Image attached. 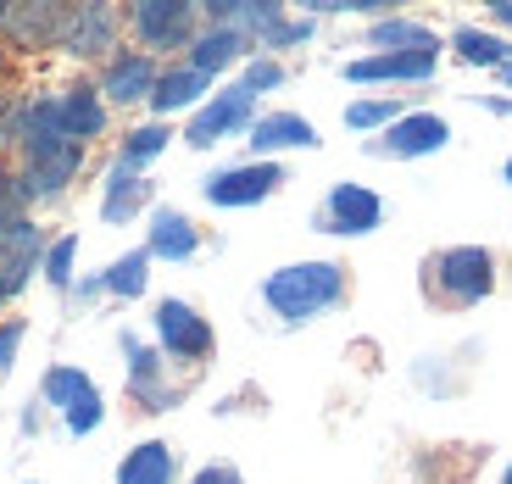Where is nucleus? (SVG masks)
Segmentation results:
<instances>
[{"instance_id":"f257e3e1","label":"nucleus","mask_w":512,"mask_h":484,"mask_svg":"<svg viewBox=\"0 0 512 484\" xmlns=\"http://www.w3.org/2000/svg\"><path fill=\"white\" fill-rule=\"evenodd\" d=\"M351 295V268L340 256H307V262H284L256 284V306L273 318V329L295 334L307 323L340 312Z\"/></svg>"},{"instance_id":"72a5a7b5","label":"nucleus","mask_w":512,"mask_h":484,"mask_svg":"<svg viewBox=\"0 0 512 484\" xmlns=\"http://www.w3.org/2000/svg\"><path fill=\"white\" fill-rule=\"evenodd\" d=\"M101 295H106V290H101V273H84V279L67 290V301H73V306H95Z\"/></svg>"},{"instance_id":"0eeeda50","label":"nucleus","mask_w":512,"mask_h":484,"mask_svg":"<svg viewBox=\"0 0 512 484\" xmlns=\"http://www.w3.org/2000/svg\"><path fill=\"white\" fill-rule=\"evenodd\" d=\"M379 223H384V195L357 179H334L323 190V201L312 206V234H329V240H362Z\"/></svg>"},{"instance_id":"4c0bfd02","label":"nucleus","mask_w":512,"mask_h":484,"mask_svg":"<svg viewBox=\"0 0 512 484\" xmlns=\"http://www.w3.org/2000/svg\"><path fill=\"white\" fill-rule=\"evenodd\" d=\"M496 78H501V84H507V95H512V56H507V62H501V67H496Z\"/></svg>"},{"instance_id":"6ab92c4d","label":"nucleus","mask_w":512,"mask_h":484,"mask_svg":"<svg viewBox=\"0 0 512 484\" xmlns=\"http://www.w3.org/2000/svg\"><path fill=\"white\" fill-rule=\"evenodd\" d=\"M212 90H218V78L195 73L190 62H162V78H156V90H151V117L167 123L173 112H195Z\"/></svg>"},{"instance_id":"f8f14e48","label":"nucleus","mask_w":512,"mask_h":484,"mask_svg":"<svg viewBox=\"0 0 512 484\" xmlns=\"http://www.w3.org/2000/svg\"><path fill=\"white\" fill-rule=\"evenodd\" d=\"M440 73V51H362L351 62H340V78L346 84H435Z\"/></svg>"},{"instance_id":"9d476101","label":"nucleus","mask_w":512,"mask_h":484,"mask_svg":"<svg viewBox=\"0 0 512 484\" xmlns=\"http://www.w3.org/2000/svg\"><path fill=\"white\" fill-rule=\"evenodd\" d=\"M251 123H256V95L240 90V84H218V90L190 112L184 145H190V151H212V145H223V140L251 134Z\"/></svg>"},{"instance_id":"bb28decb","label":"nucleus","mask_w":512,"mask_h":484,"mask_svg":"<svg viewBox=\"0 0 512 484\" xmlns=\"http://www.w3.org/2000/svg\"><path fill=\"white\" fill-rule=\"evenodd\" d=\"M101 290L112 295V301H140V295L151 290V251L134 245V251L112 256V262L101 268Z\"/></svg>"},{"instance_id":"c9c22d12","label":"nucleus","mask_w":512,"mask_h":484,"mask_svg":"<svg viewBox=\"0 0 512 484\" xmlns=\"http://www.w3.org/2000/svg\"><path fill=\"white\" fill-rule=\"evenodd\" d=\"M39 412H45V401L34 395V401L23 407V418H17V429H23V440H34V434H39Z\"/></svg>"},{"instance_id":"f3484780","label":"nucleus","mask_w":512,"mask_h":484,"mask_svg":"<svg viewBox=\"0 0 512 484\" xmlns=\"http://www.w3.org/2000/svg\"><path fill=\"white\" fill-rule=\"evenodd\" d=\"M206 245L201 223H195L190 212H179V206H151V229H145V251H151V262H195Z\"/></svg>"},{"instance_id":"423d86ee","label":"nucleus","mask_w":512,"mask_h":484,"mask_svg":"<svg viewBox=\"0 0 512 484\" xmlns=\"http://www.w3.org/2000/svg\"><path fill=\"white\" fill-rule=\"evenodd\" d=\"M123 28L134 34V51L156 56L162 62L167 51H190V39L201 34V6L190 0H134L123 12Z\"/></svg>"},{"instance_id":"a19ab883","label":"nucleus","mask_w":512,"mask_h":484,"mask_svg":"<svg viewBox=\"0 0 512 484\" xmlns=\"http://www.w3.org/2000/svg\"><path fill=\"white\" fill-rule=\"evenodd\" d=\"M23 484H39V479H23Z\"/></svg>"},{"instance_id":"39448f33","label":"nucleus","mask_w":512,"mask_h":484,"mask_svg":"<svg viewBox=\"0 0 512 484\" xmlns=\"http://www.w3.org/2000/svg\"><path fill=\"white\" fill-rule=\"evenodd\" d=\"M39 401H45V412L62 418V429L73 434V440H90V434L106 423L101 384H95L84 368H73V362H51V368L39 373Z\"/></svg>"},{"instance_id":"4468645a","label":"nucleus","mask_w":512,"mask_h":484,"mask_svg":"<svg viewBox=\"0 0 512 484\" xmlns=\"http://www.w3.org/2000/svg\"><path fill=\"white\" fill-rule=\"evenodd\" d=\"M45 245L51 240H45V229H39L34 217H17L12 229H0V306L28 290V279L45 262Z\"/></svg>"},{"instance_id":"ea45409f","label":"nucleus","mask_w":512,"mask_h":484,"mask_svg":"<svg viewBox=\"0 0 512 484\" xmlns=\"http://www.w3.org/2000/svg\"><path fill=\"white\" fill-rule=\"evenodd\" d=\"M501 184H507V190H512V156H507V162H501Z\"/></svg>"},{"instance_id":"473e14b6","label":"nucleus","mask_w":512,"mask_h":484,"mask_svg":"<svg viewBox=\"0 0 512 484\" xmlns=\"http://www.w3.org/2000/svg\"><path fill=\"white\" fill-rule=\"evenodd\" d=\"M184 484H245V473L234 468V462H201Z\"/></svg>"},{"instance_id":"5701e85b","label":"nucleus","mask_w":512,"mask_h":484,"mask_svg":"<svg viewBox=\"0 0 512 484\" xmlns=\"http://www.w3.org/2000/svg\"><path fill=\"white\" fill-rule=\"evenodd\" d=\"M117 484H179V451L167 440H134L117 457Z\"/></svg>"},{"instance_id":"cd10ccee","label":"nucleus","mask_w":512,"mask_h":484,"mask_svg":"<svg viewBox=\"0 0 512 484\" xmlns=\"http://www.w3.org/2000/svg\"><path fill=\"white\" fill-rule=\"evenodd\" d=\"M407 112H412L407 95H357V101H346L340 117H346L351 134H368L373 140V134H384V128L396 123V117H407Z\"/></svg>"},{"instance_id":"dca6fc26","label":"nucleus","mask_w":512,"mask_h":484,"mask_svg":"<svg viewBox=\"0 0 512 484\" xmlns=\"http://www.w3.org/2000/svg\"><path fill=\"white\" fill-rule=\"evenodd\" d=\"M318 128L307 123L301 112H256L251 134H245V151H251V162H284L290 151H318Z\"/></svg>"},{"instance_id":"f704fd0d","label":"nucleus","mask_w":512,"mask_h":484,"mask_svg":"<svg viewBox=\"0 0 512 484\" xmlns=\"http://www.w3.org/2000/svg\"><path fill=\"white\" fill-rule=\"evenodd\" d=\"M485 28H496V34L512 39V0H490V6H485Z\"/></svg>"},{"instance_id":"4be33fe9","label":"nucleus","mask_w":512,"mask_h":484,"mask_svg":"<svg viewBox=\"0 0 512 484\" xmlns=\"http://www.w3.org/2000/svg\"><path fill=\"white\" fill-rule=\"evenodd\" d=\"M67 6H0V39H12L17 51H45L62 39Z\"/></svg>"},{"instance_id":"e433bc0d","label":"nucleus","mask_w":512,"mask_h":484,"mask_svg":"<svg viewBox=\"0 0 512 484\" xmlns=\"http://www.w3.org/2000/svg\"><path fill=\"white\" fill-rule=\"evenodd\" d=\"M474 106H485L496 117H512V95H474Z\"/></svg>"},{"instance_id":"b1692460","label":"nucleus","mask_w":512,"mask_h":484,"mask_svg":"<svg viewBox=\"0 0 512 484\" xmlns=\"http://www.w3.org/2000/svg\"><path fill=\"white\" fill-rule=\"evenodd\" d=\"M368 51H446V39L423 23V17L390 12L379 23H368Z\"/></svg>"},{"instance_id":"393cba45","label":"nucleus","mask_w":512,"mask_h":484,"mask_svg":"<svg viewBox=\"0 0 512 484\" xmlns=\"http://www.w3.org/2000/svg\"><path fill=\"white\" fill-rule=\"evenodd\" d=\"M451 56H457L462 67L496 73V67L512 56V39L496 34V28H485V23H457V28H451Z\"/></svg>"},{"instance_id":"c85d7f7f","label":"nucleus","mask_w":512,"mask_h":484,"mask_svg":"<svg viewBox=\"0 0 512 484\" xmlns=\"http://www.w3.org/2000/svg\"><path fill=\"white\" fill-rule=\"evenodd\" d=\"M39 273H45V284H51L56 295H67L78 284V234H56L51 245H45V262H39Z\"/></svg>"},{"instance_id":"c756f323","label":"nucleus","mask_w":512,"mask_h":484,"mask_svg":"<svg viewBox=\"0 0 512 484\" xmlns=\"http://www.w3.org/2000/svg\"><path fill=\"white\" fill-rule=\"evenodd\" d=\"M284 78H290V67H284L279 56H262V51H256L251 62H240V78H234V84H240V90H251L256 101H262L268 90H284Z\"/></svg>"},{"instance_id":"ddd939ff","label":"nucleus","mask_w":512,"mask_h":484,"mask_svg":"<svg viewBox=\"0 0 512 484\" xmlns=\"http://www.w3.org/2000/svg\"><path fill=\"white\" fill-rule=\"evenodd\" d=\"M84 162H90V145H62V151H45V156H23V167H17V195H23V206L62 201L67 184L84 173Z\"/></svg>"},{"instance_id":"20e7f679","label":"nucleus","mask_w":512,"mask_h":484,"mask_svg":"<svg viewBox=\"0 0 512 484\" xmlns=\"http://www.w3.org/2000/svg\"><path fill=\"white\" fill-rule=\"evenodd\" d=\"M117 351H123V379H128V395H134V407L162 418V412H179L184 395H190V379L173 373V362L156 351L145 334L134 329H117Z\"/></svg>"},{"instance_id":"aec40b11","label":"nucleus","mask_w":512,"mask_h":484,"mask_svg":"<svg viewBox=\"0 0 512 484\" xmlns=\"http://www.w3.org/2000/svg\"><path fill=\"white\" fill-rule=\"evenodd\" d=\"M56 117H62V134L73 145H95L112 123V106L101 101L95 84H67V90H56Z\"/></svg>"},{"instance_id":"9b49d317","label":"nucleus","mask_w":512,"mask_h":484,"mask_svg":"<svg viewBox=\"0 0 512 484\" xmlns=\"http://www.w3.org/2000/svg\"><path fill=\"white\" fill-rule=\"evenodd\" d=\"M123 12L117 6H101V0H90V6H67L62 17V45L73 62H106V56H117L123 45Z\"/></svg>"},{"instance_id":"f03ea898","label":"nucleus","mask_w":512,"mask_h":484,"mask_svg":"<svg viewBox=\"0 0 512 484\" xmlns=\"http://www.w3.org/2000/svg\"><path fill=\"white\" fill-rule=\"evenodd\" d=\"M501 284V256L490 245H440L423 256L418 290L435 312H474Z\"/></svg>"},{"instance_id":"2f4dec72","label":"nucleus","mask_w":512,"mask_h":484,"mask_svg":"<svg viewBox=\"0 0 512 484\" xmlns=\"http://www.w3.org/2000/svg\"><path fill=\"white\" fill-rule=\"evenodd\" d=\"M23 340H28V323L23 318H0V379H12Z\"/></svg>"},{"instance_id":"2eb2a0df","label":"nucleus","mask_w":512,"mask_h":484,"mask_svg":"<svg viewBox=\"0 0 512 484\" xmlns=\"http://www.w3.org/2000/svg\"><path fill=\"white\" fill-rule=\"evenodd\" d=\"M156 78H162V62L128 45V51H117V56H106V62H101L95 90H101L106 106H151Z\"/></svg>"},{"instance_id":"7c9ffc66","label":"nucleus","mask_w":512,"mask_h":484,"mask_svg":"<svg viewBox=\"0 0 512 484\" xmlns=\"http://www.w3.org/2000/svg\"><path fill=\"white\" fill-rule=\"evenodd\" d=\"M312 34H318V17H307V12H284V23L273 28L268 39H262V56H273V51H295V45H307Z\"/></svg>"},{"instance_id":"58836bf2","label":"nucleus","mask_w":512,"mask_h":484,"mask_svg":"<svg viewBox=\"0 0 512 484\" xmlns=\"http://www.w3.org/2000/svg\"><path fill=\"white\" fill-rule=\"evenodd\" d=\"M496 484H512V457L501 462V473H496Z\"/></svg>"},{"instance_id":"a211bd4d","label":"nucleus","mask_w":512,"mask_h":484,"mask_svg":"<svg viewBox=\"0 0 512 484\" xmlns=\"http://www.w3.org/2000/svg\"><path fill=\"white\" fill-rule=\"evenodd\" d=\"M151 206H156L151 173H128V167L106 162V173H101V223L128 229V223H134L140 212H151Z\"/></svg>"},{"instance_id":"6e6552de","label":"nucleus","mask_w":512,"mask_h":484,"mask_svg":"<svg viewBox=\"0 0 512 484\" xmlns=\"http://www.w3.org/2000/svg\"><path fill=\"white\" fill-rule=\"evenodd\" d=\"M290 184V167L284 162H229V167H212L201 179V201L218 206V212H240V206H262L268 195H279Z\"/></svg>"},{"instance_id":"a878e982","label":"nucleus","mask_w":512,"mask_h":484,"mask_svg":"<svg viewBox=\"0 0 512 484\" xmlns=\"http://www.w3.org/2000/svg\"><path fill=\"white\" fill-rule=\"evenodd\" d=\"M179 140V134H173V123H134L123 134V140H117V156H112V167H128V173H151V162L156 156L167 151V145Z\"/></svg>"},{"instance_id":"412c9836","label":"nucleus","mask_w":512,"mask_h":484,"mask_svg":"<svg viewBox=\"0 0 512 484\" xmlns=\"http://www.w3.org/2000/svg\"><path fill=\"white\" fill-rule=\"evenodd\" d=\"M256 56V45L245 34H234V28H212V23H201V34L190 39V51L179 56V62H190L195 73H206V78H223L229 67H240V62H251Z\"/></svg>"},{"instance_id":"7ed1b4c3","label":"nucleus","mask_w":512,"mask_h":484,"mask_svg":"<svg viewBox=\"0 0 512 484\" xmlns=\"http://www.w3.org/2000/svg\"><path fill=\"white\" fill-rule=\"evenodd\" d=\"M151 345L173 368H184V379H201V368L218 357V329H212V318L195 301L162 295L151 306Z\"/></svg>"},{"instance_id":"1a4fd4ad","label":"nucleus","mask_w":512,"mask_h":484,"mask_svg":"<svg viewBox=\"0 0 512 484\" xmlns=\"http://www.w3.org/2000/svg\"><path fill=\"white\" fill-rule=\"evenodd\" d=\"M446 145H451L446 112H435V106H412V112L396 117L384 134L362 140V156H379V162H423V156H440Z\"/></svg>"}]
</instances>
